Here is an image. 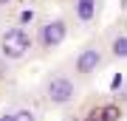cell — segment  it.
Returning <instances> with one entry per match:
<instances>
[{
  "label": "cell",
  "mask_w": 127,
  "mask_h": 121,
  "mask_svg": "<svg viewBox=\"0 0 127 121\" xmlns=\"http://www.w3.org/2000/svg\"><path fill=\"white\" fill-rule=\"evenodd\" d=\"M14 113H17V107H3L0 110V121H14Z\"/></svg>",
  "instance_id": "obj_9"
},
{
  "label": "cell",
  "mask_w": 127,
  "mask_h": 121,
  "mask_svg": "<svg viewBox=\"0 0 127 121\" xmlns=\"http://www.w3.org/2000/svg\"><path fill=\"white\" fill-rule=\"evenodd\" d=\"M65 121H85V118H79V116H65Z\"/></svg>",
  "instance_id": "obj_12"
},
{
  "label": "cell",
  "mask_w": 127,
  "mask_h": 121,
  "mask_svg": "<svg viewBox=\"0 0 127 121\" xmlns=\"http://www.w3.org/2000/svg\"><path fill=\"white\" fill-rule=\"evenodd\" d=\"M119 104H122V110L127 107V82H124V87H122V93H119Z\"/></svg>",
  "instance_id": "obj_10"
},
{
  "label": "cell",
  "mask_w": 127,
  "mask_h": 121,
  "mask_svg": "<svg viewBox=\"0 0 127 121\" xmlns=\"http://www.w3.org/2000/svg\"><path fill=\"white\" fill-rule=\"evenodd\" d=\"M20 3H34V0H20Z\"/></svg>",
  "instance_id": "obj_13"
},
{
  "label": "cell",
  "mask_w": 127,
  "mask_h": 121,
  "mask_svg": "<svg viewBox=\"0 0 127 121\" xmlns=\"http://www.w3.org/2000/svg\"><path fill=\"white\" fill-rule=\"evenodd\" d=\"M79 90H82V82L73 76L71 71H48L40 82V99L45 107L51 110H65V107H73L79 99Z\"/></svg>",
  "instance_id": "obj_1"
},
{
  "label": "cell",
  "mask_w": 127,
  "mask_h": 121,
  "mask_svg": "<svg viewBox=\"0 0 127 121\" xmlns=\"http://www.w3.org/2000/svg\"><path fill=\"white\" fill-rule=\"evenodd\" d=\"M93 121H122V104H102L93 110Z\"/></svg>",
  "instance_id": "obj_7"
},
{
  "label": "cell",
  "mask_w": 127,
  "mask_h": 121,
  "mask_svg": "<svg viewBox=\"0 0 127 121\" xmlns=\"http://www.w3.org/2000/svg\"><path fill=\"white\" fill-rule=\"evenodd\" d=\"M104 51L110 62H127V25H113L104 34Z\"/></svg>",
  "instance_id": "obj_5"
},
{
  "label": "cell",
  "mask_w": 127,
  "mask_h": 121,
  "mask_svg": "<svg viewBox=\"0 0 127 121\" xmlns=\"http://www.w3.org/2000/svg\"><path fill=\"white\" fill-rule=\"evenodd\" d=\"M14 6V0H0V11H6V9H11Z\"/></svg>",
  "instance_id": "obj_11"
},
{
  "label": "cell",
  "mask_w": 127,
  "mask_h": 121,
  "mask_svg": "<svg viewBox=\"0 0 127 121\" xmlns=\"http://www.w3.org/2000/svg\"><path fill=\"white\" fill-rule=\"evenodd\" d=\"M68 34H71V25H68L65 17H48V20H42L40 25H37L34 45L42 54H54V51H59L65 45Z\"/></svg>",
  "instance_id": "obj_4"
},
{
  "label": "cell",
  "mask_w": 127,
  "mask_h": 121,
  "mask_svg": "<svg viewBox=\"0 0 127 121\" xmlns=\"http://www.w3.org/2000/svg\"><path fill=\"white\" fill-rule=\"evenodd\" d=\"M14 121H40V113H37L34 107H17Z\"/></svg>",
  "instance_id": "obj_8"
},
{
  "label": "cell",
  "mask_w": 127,
  "mask_h": 121,
  "mask_svg": "<svg viewBox=\"0 0 127 121\" xmlns=\"http://www.w3.org/2000/svg\"><path fill=\"white\" fill-rule=\"evenodd\" d=\"M99 11H102V0H73V20L82 28L99 20Z\"/></svg>",
  "instance_id": "obj_6"
},
{
  "label": "cell",
  "mask_w": 127,
  "mask_h": 121,
  "mask_svg": "<svg viewBox=\"0 0 127 121\" xmlns=\"http://www.w3.org/2000/svg\"><path fill=\"white\" fill-rule=\"evenodd\" d=\"M34 45V34L23 25H9L0 31V59L3 62H23V59L31 56Z\"/></svg>",
  "instance_id": "obj_2"
},
{
  "label": "cell",
  "mask_w": 127,
  "mask_h": 121,
  "mask_svg": "<svg viewBox=\"0 0 127 121\" xmlns=\"http://www.w3.org/2000/svg\"><path fill=\"white\" fill-rule=\"evenodd\" d=\"M107 51H104V42H88L73 54L71 59V73L76 76L79 82H88L93 79L96 73H102L107 68Z\"/></svg>",
  "instance_id": "obj_3"
}]
</instances>
